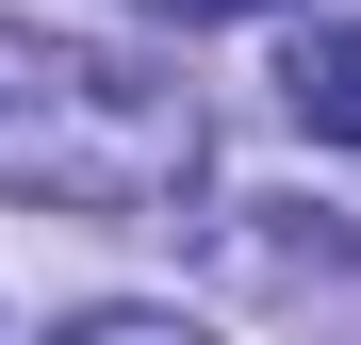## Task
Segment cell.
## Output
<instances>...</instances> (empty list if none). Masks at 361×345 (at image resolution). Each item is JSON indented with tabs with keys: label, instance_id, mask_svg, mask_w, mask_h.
<instances>
[{
	"label": "cell",
	"instance_id": "cell-3",
	"mask_svg": "<svg viewBox=\"0 0 361 345\" xmlns=\"http://www.w3.org/2000/svg\"><path fill=\"white\" fill-rule=\"evenodd\" d=\"M164 33H214V17H279V0H148Z\"/></svg>",
	"mask_w": 361,
	"mask_h": 345
},
{
	"label": "cell",
	"instance_id": "cell-1",
	"mask_svg": "<svg viewBox=\"0 0 361 345\" xmlns=\"http://www.w3.org/2000/svg\"><path fill=\"white\" fill-rule=\"evenodd\" d=\"M197 181V99L82 33L0 17V198L33 214H164Z\"/></svg>",
	"mask_w": 361,
	"mask_h": 345
},
{
	"label": "cell",
	"instance_id": "cell-2",
	"mask_svg": "<svg viewBox=\"0 0 361 345\" xmlns=\"http://www.w3.org/2000/svg\"><path fill=\"white\" fill-rule=\"evenodd\" d=\"M279 115H295V132H329V148H361V17H329V33L279 49Z\"/></svg>",
	"mask_w": 361,
	"mask_h": 345
}]
</instances>
